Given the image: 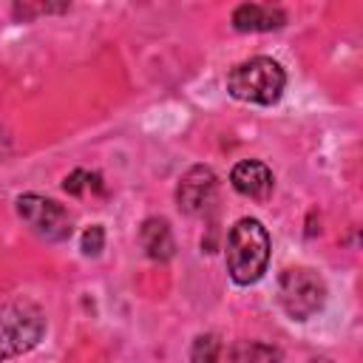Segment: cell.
I'll list each match as a JSON object with an SVG mask.
<instances>
[{
  "label": "cell",
  "mask_w": 363,
  "mask_h": 363,
  "mask_svg": "<svg viewBox=\"0 0 363 363\" xmlns=\"http://www.w3.org/2000/svg\"><path fill=\"white\" fill-rule=\"evenodd\" d=\"M269 233L258 218H238L227 235V272L235 284H255L269 264Z\"/></svg>",
  "instance_id": "obj_1"
},
{
  "label": "cell",
  "mask_w": 363,
  "mask_h": 363,
  "mask_svg": "<svg viewBox=\"0 0 363 363\" xmlns=\"http://www.w3.org/2000/svg\"><path fill=\"white\" fill-rule=\"evenodd\" d=\"M286 74L272 57H252L238 62L227 74V91L233 99L255 102V105H275L284 94Z\"/></svg>",
  "instance_id": "obj_2"
},
{
  "label": "cell",
  "mask_w": 363,
  "mask_h": 363,
  "mask_svg": "<svg viewBox=\"0 0 363 363\" xmlns=\"http://www.w3.org/2000/svg\"><path fill=\"white\" fill-rule=\"evenodd\" d=\"M45 332V315L37 303L17 298L0 306V363L11 360L40 343Z\"/></svg>",
  "instance_id": "obj_3"
},
{
  "label": "cell",
  "mask_w": 363,
  "mask_h": 363,
  "mask_svg": "<svg viewBox=\"0 0 363 363\" xmlns=\"http://www.w3.org/2000/svg\"><path fill=\"white\" fill-rule=\"evenodd\" d=\"M278 303L292 320H309L326 303V284L309 267L284 269L278 278Z\"/></svg>",
  "instance_id": "obj_4"
},
{
  "label": "cell",
  "mask_w": 363,
  "mask_h": 363,
  "mask_svg": "<svg viewBox=\"0 0 363 363\" xmlns=\"http://www.w3.org/2000/svg\"><path fill=\"white\" fill-rule=\"evenodd\" d=\"M17 216L28 224V230L45 241H65L71 235V216L54 199L26 193L17 199Z\"/></svg>",
  "instance_id": "obj_5"
},
{
  "label": "cell",
  "mask_w": 363,
  "mask_h": 363,
  "mask_svg": "<svg viewBox=\"0 0 363 363\" xmlns=\"http://www.w3.org/2000/svg\"><path fill=\"white\" fill-rule=\"evenodd\" d=\"M216 173L207 167V164H196L190 167L182 179H179V187H176V204L182 213L187 216H201L210 210L213 199H216Z\"/></svg>",
  "instance_id": "obj_6"
},
{
  "label": "cell",
  "mask_w": 363,
  "mask_h": 363,
  "mask_svg": "<svg viewBox=\"0 0 363 363\" xmlns=\"http://www.w3.org/2000/svg\"><path fill=\"white\" fill-rule=\"evenodd\" d=\"M230 184L235 187V193H241V196H247V199L267 201V199L272 196L275 179H272V170H269L264 162L244 159V162H238V164L233 167Z\"/></svg>",
  "instance_id": "obj_7"
},
{
  "label": "cell",
  "mask_w": 363,
  "mask_h": 363,
  "mask_svg": "<svg viewBox=\"0 0 363 363\" xmlns=\"http://www.w3.org/2000/svg\"><path fill=\"white\" fill-rule=\"evenodd\" d=\"M233 28L235 31H275L286 23V14L278 6L264 3H241L233 11Z\"/></svg>",
  "instance_id": "obj_8"
},
{
  "label": "cell",
  "mask_w": 363,
  "mask_h": 363,
  "mask_svg": "<svg viewBox=\"0 0 363 363\" xmlns=\"http://www.w3.org/2000/svg\"><path fill=\"white\" fill-rule=\"evenodd\" d=\"M139 244H142V250L147 252V258H153V261H167V258H173L176 241H173V230H170L167 218H162V216L145 218L142 227H139Z\"/></svg>",
  "instance_id": "obj_9"
},
{
  "label": "cell",
  "mask_w": 363,
  "mask_h": 363,
  "mask_svg": "<svg viewBox=\"0 0 363 363\" xmlns=\"http://www.w3.org/2000/svg\"><path fill=\"white\" fill-rule=\"evenodd\" d=\"M233 363H281V349L264 340H235L230 349Z\"/></svg>",
  "instance_id": "obj_10"
},
{
  "label": "cell",
  "mask_w": 363,
  "mask_h": 363,
  "mask_svg": "<svg viewBox=\"0 0 363 363\" xmlns=\"http://www.w3.org/2000/svg\"><path fill=\"white\" fill-rule=\"evenodd\" d=\"M218 349H221V343L213 332L199 335L190 346V363H218Z\"/></svg>",
  "instance_id": "obj_11"
},
{
  "label": "cell",
  "mask_w": 363,
  "mask_h": 363,
  "mask_svg": "<svg viewBox=\"0 0 363 363\" xmlns=\"http://www.w3.org/2000/svg\"><path fill=\"white\" fill-rule=\"evenodd\" d=\"M105 247V230L99 224H91L85 233H82V241H79V250L82 255H99Z\"/></svg>",
  "instance_id": "obj_12"
},
{
  "label": "cell",
  "mask_w": 363,
  "mask_h": 363,
  "mask_svg": "<svg viewBox=\"0 0 363 363\" xmlns=\"http://www.w3.org/2000/svg\"><path fill=\"white\" fill-rule=\"evenodd\" d=\"M85 182H88V173H85V170H74L71 176H65V182H62V190H65V193H71V196H79Z\"/></svg>",
  "instance_id": "obj_13"
},
{
  "label": "cell",
  "mask_w": 363,
  "mask_h": 363,
  "mask_svg": "<svg viewBox=\"0 0 363 363\" xmlns=\"http://www.w3.org/2000/svg\"><path fill=\"white\" fill-rule=\"evenodd\" d=\"M312 363H332V360H312Z\"/></svg>",
  "instance_id": "obj_14"
}]
</instances>
